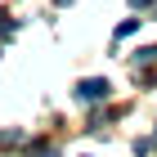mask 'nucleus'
Returning <instances> with one entry per match:
<instances>
[{
  "label": "nucleus",
  "instance_id": "nucleus-1",
  "mask_svg": "<svg viewBox=\"0 0 157 157\" xmlns=\"http://www.w3.org/2000/svg\"><path fill=\"white\" fill-rule=\"evenodd\" d=\"M108 94H112V85L103 81V76H90V81L76 85V99H81V103H99V99H108Z\"/></svg>",
  "mask_w": 157,
  "mask_h": 157
},
{
  "label": "nucleus",
  "instance_id": "nucleus-2",
  "mask_svg": "<svg viewBox=\"0 0 157 157\" xmlns=\"http://www.w3.org/2000/svg\"><path fill=\"white\" fill-rule=\"evenodd\" d=\"M135 27H139V18H126V23H121V27H117V40H121V36H130Z\"/></svg>",
  "mask_w": 157,
  "mask_h": 157
},
{
  "label": "nucleus",
  "instance_id": "nucleus-3",
  "mask_svg": "<svg viewBox=\"0 0 157 157\" xmlns=\"http://www.w3.org/2000/svg\"><path fill=\"white\" fill-rule=\"evenodd\" d=\"M139 63H157V49H139V54H135V67H139Z\"/></svg>",
  "mask_w": 157,
  "mask_h": 157
},
{
  "label": "nucleus",
  "instance_id": "nucleus-4",
  "mask_svg": "<svg viewBox=\"0 0 157 157\" xmlns=\"http://www.w3.org/2000/svg\"><path fill=\"white\" fill-rule=\"evenodd\" d=\"M130 5H135V9H139V5H148V0H130Z\"/></svg>",
  "mask_w": 157,
  "mask_h": 157
},
{
  "label": "nucleus",
  "instance_id": "nucleus-5",
  "mask_svg": "<svg viewBox=\"0 0 157 157\" xmlns=\"http://www.w3.org/2000/svg\"><path fill=\"white\" fill-rule=\"evenodd\" d=\"M40 157H59V153H54V148H49V153H40Z\"/></svg>",
  "mask_w": 157,
  "mask_h": 157
}]
</instances>
